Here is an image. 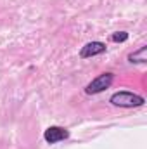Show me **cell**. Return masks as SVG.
<instances>
[{
    "instance_id": "6",
    "label": "cell",
    "mask_w": 147,
    "mask_h": 149,
    "mask_svg": "<svg viewBox=\"0 0 147 149\" xmlns=\"http://www.w3.org/2000/svg\"><path fill=\"white\" fill-rule=\"evenodd\" d=\"M111 40H112V42H116V43H118V42H119V43H123V42H126V40H128V33H126V31H116V33H112V35H111Z\"/></svg>"
},
{
    "instance_id": "2",
    "label": "cell",
    "mask_w": 147,
    "mask_h": 149,
    "mask_svg": "<svg viewBox=\"0 0 147 149\" xmlns=\"http://www.w3.org/2000/svg\"><path fill=\"white\" fill-rule=\"evenodd\" d=\"M112 81H114V74L112 73H102L99 74L97 78H94L87 87H85V92L87 94H99V92H104L106 88H109L111 85H112Z\"/></svg>"
},
{
    "instance_id": "3",
    "label": "cell",
    "mask_w": 147,
    "mask_h": 149,
    "mask_svg": "<svg viewBox=\"0 0 147 149\" xmlns=\"http://www.w3.org/2000/svg\"><path fill=\"white\" fill-rule=\"evenodd\" d=\"M69 137V132L66 130V128H62V127H49L45 132H43V139L49 142V144H57V142H61V141H64V139H68Z\"/></svg>"
},
{
    "instance_id": "1",
    "label": "cell",
    "mask_w": 147,
    "mask_h": 149,
    "mask_svg": "<svg viewBox=\"0 0 147 149\" xmlns=\"http://www.w3.org/2000/svg\"><path fill=\"white\" fill-rule=\"evenodd\" d=\"M109 102L112 106H118V108H140L146 104V99L135 92L121 90V92H114L111 95Z\"/></svg>"
},
{
    "instance_id": "4",
    "label": "cell",
    "mask_w": 147,
    "mask_h": 149,
    "mask_svg": "<svg viewBox=\"0 0 147 149\" xmlns=\"http://www.w3.org/2000/svg\"><path fill=\"white\" fill-rule=\"evenodd\" d=\"M106 49H107V47H106V43H102V42H88V43H85V45L81 47L80 56H81L83 59H87V57H95V56L104 54Z\"/></svg>"
},
{
    "instance_id": "5",
    "label": "cell",
    "mask_w": 147,
    "mask_h": 149,
    "mask_svg": "<svg viewBox=\"0 0 147 149\" xmlns=\"http://www.w3.org/2000/svg\"><path fill=\"white\" fill-rule=\"evenodd\" d=\"M146 54H147V47L142 45V47H139L135 52H132V54L128 56V61H130V63H140V64H144L147 61Z\"/></svg>"
}]
</instances>
